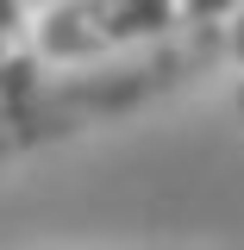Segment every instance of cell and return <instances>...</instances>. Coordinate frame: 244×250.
Returning a JSON list of instances; mask_svg holds the SVG:
<instances>
[{"instance_id": "cell-4", "label": "cell", "mask_w": 244, "mask_h": 250, "mask_svg": "<svg viewBox=\"0 0 244 250\" xmlns=\"http://www.w3.org/2000/svg\"><path fill=\"white\" fill-rule=\"evenodd\" d=\"M238 106H244V88H238Z\"/></svg>"}, {"instance_id": "cell-2", "label": "cell", "mask_w": 244, "mask_h": 250, "mask_svg": "<svg viewBox=\"0 0 244 250\" xmlns=\"http://www.w3.org/2000/svg\"><path fill=\"white\" fill-rule=\"evenodd\" d=\"M38 31L25 25V0H0V106L19 113L38 94Z\"/></svg>"}, {"instance_id": "cell-3", "label": "cell", "mask_w": 244, "mask_h": 250, "mask_svg": "<svg viewBox=\"0 0 244 250\" xmlns=\"http://www.w3.org/2000/svg\"><path fill=\"white\" fill-rule=\"evenodd\" d=\"M232 57L244 62V0H238V19H232Z\"/></svg>"}, {"instance_id": "cell-1", "label": "cell", "mask_w": 244, "mask_h": 250, "mask_svg": "<svg viewBox=\"0 0 244 250\" xmlns=\"http://www.w3.org/2000/svg\"><path fill=\"white\" fill-rule=\"evenodd\" d=\"M238 0H57L38 25V50L44 57H100L113 44H138V38H163V31H200L225 19Z\"/></svg>"}]
</instances>
